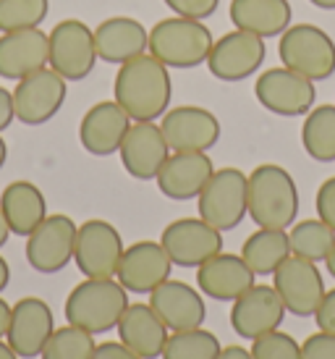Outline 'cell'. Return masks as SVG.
Segmentation results:
<instances>
[{"mask_svg":"<svg viewBox=\"0 0 335 359\" xmlns=\"http://www.w3.org/2000/svg\"><path fill=\"white\" fill-rule=\"evenodd\" d=\"M170 95H173L170 71L149 53L121 63L113 81V100L126 110L131 121L163 118L170 105Z\"/></svg>","mask_w":335,"mask_h":359,"instance_id":"cell-1","label":"cell"},{"mask_svg":"<svg viewBox=\"0 0 335 359\" xmlns=\"http://www.w3.org/2000/svg\"><path fill=\"white\" fill-rule=\"evenodd\" d=\"M247 215L259 229L288 231L299 215V189L283 165L262 163L249 173Z\"/></svg>","mask_w":335,"mask_h":359,"instance_id":"cell-2","label":"cell"},{"mask_svg":"<svg viewBox=\"0 0 335 359\" xmlns=\"http://www.w3.org/2000/svg\"><path fill=\"white\" fill-rule=\"evenodd\" d=\"M128 291L113 278H84L66 297V323L87 330L92 336L108 333L118 325L121 315L126 312Z\"/></svg>","mask_w":335,"mask_h":359,"instance_id":"cell-3","label":"cell"},{"mask_svg":"<svg viewBox=\"0 0 335 359\" xmlns=\"http://www.w3.org/2000/svg\"><path fill=\"white\" fill-rule=\"evenodd\" d=\"M212 42L215 37L205 27V21L170 16L149 29L147 50L168 69H197L207 63Z\"/></svg>","mask_w":335,"mask_h":359,"instance_id":"cell-4","label":"cell"},{"mask_svg":"<svg viewBox=\"0 0 335 359\" xmlns=\"http://www.w3.org/2000/svg\"><path fill=\"white\" fill-rule=\"evenodd\" d=\"M278 55L283 66L312 81L335 74V40L315 24H294L280 34Z\"/></svg>","mask_w":335,"mask_h":359,"instance_id":"cell-5","label":"cell"},{"mask_svg":"<svg viewBox=\"0 0 335 359\" xmlns=\"http://www.w3.org/2000/svg\"><path fill=\"white\" fill-rule=\"evenodd\" d=\"M247 181L249 176L238 168L215 170L197 197L199 218L220 233L241 226L247 218Z\"/></svg>","mask_w":335,"mask_h":359,"instance_id":"cell-6","label":"cell"},{"mask_svg":"<svg viewBox=\"0 0 335 359\" xmlns=\"http://www.w3.org/2000/svg\"><path fill=\"white\" fill-rule=\"evenodd\" d=\"M97 60L95 32L84 21L63 19L48 34V66L66 81L87 79Z\"/></svg>","mask_w":335,"mask_h":359,"instance_id":"cell-7","label":"cell"},{"mask_svg":"<svg viewBox=\"0 0 335 359\" xmlns=\"http://www.w3.org/2000/svg\"><path fill=\"white\" fill-rule=\"evenodd\" d=\"M123 239L108 220H84L76 231L74 262L84 278H116L123 257Z\"/></svg>","mask_w":335,"mask_h":359,"instance_id":"cell-8","label":"cell"},{"mask_svg":"<svg viewBox=\"0 0 335 359\" xmlns=\"http://www.w3.org/2000/svg\"><path fill=\"white\" fill-rule=\"evenodd\" d=\"M69 95V81L60 76L58 71L50 66L34 71L29 76L16 81L13 90V108H16V121L27 126H42L58 116Z\"/></svg>","mask_w":335,"mask_h":359,"instance_id":"cell-9","label":"cell"},{"mask_svg":"<svg viewBox=\"0 0 335 359\" xmlns=\"http://www.w3.org/2000/svg\"><path fill=\"white\" fill-rule=\"evenodd\" d=\"M273 289L283 299L286 312L296 318H315L317 307L325 297V280L317 262L291 255L273 273Z\"/></svg>","mask_w":335,"mask_h":359,"instance_id":"cell-10","label":"cell"},{"mask_svg":"<svg viewBox=\"0 0 335 359\" xmlns=\"http://www.w3.org/2000/svg\"><path fill=\"white\" fill-rule=\"evenodd\" d=\"M254 95L259 105L275 116L296 118L306 116L315 108L317 90L315 81L296 74V71L280 66V69H267L254 84Z\"/></svg>","mask_w":335,"mask_h":359,"instance_id":"cell-11","label":"cell"},{"mask_svg":"<svg viewBox=\"0 0 335 359\" xmlns=\"http://www.w3.org/2000/svg\"><path fill=\"white\" fill-rule=\"evenodd\" d=\"M76 231L79 226L69 215H60V212L48 215L27 236V262L45 276L60 273L74 259Z\"/></svg>","mask_w":335,"mask_h":359,"instance_id":"cell-12","label":"cell"},{"mask_svg":"<svg viewBox=\"0 0 335 359\" xmlns=\"http://www.w3.org/2000/svg\"><path fill=\"white\" fill-rule=\"evenodd\" d=\"M163 250L178 268H199L223 252V233L202 218H178L168 223L160 236Z\"/></svg>","mask_w":335,"mask_h":359,"instance_id":"cell-13","label":"cell"},{"mask_svg":"<svg viewBox=\"0 0 335 359\" xmlns=\"http://www.w3.org/2000/svg\"><path fill=\"white\" fill-rule=\"evenodd\" d=\"M265 40L252 32L233 29L212 42L207 58L210 74L220 81H244L265 63Z\"/></svg>","mask_w":335,"mask_h":359,"instance_id":"cell-14","label":"cell"},{"mask_svg":"<svg viewBox=\"0 0 335 359\" xmlns=\"http://www.w3.org/2000/svg\"><path fill=\"white\" fill-rule=\"evenodd\" d=\"M160 129L173 152H207L220 140L217 116L199 105H178L165 110Z\"/></svg>","mask_w":335,"mask_h":359,"instance_id":"cell-15","label":"cell"},{"mask_svg":"<svg viewBox=\"0 0 335 359\" xmlns=\"http://www.w3.org/2000/svg\"><path fill=\"white\" fill-rule=\"evenodd\" d=\"M283 318H286V304L278 297V291L265 283H254L231 307V328L247 341L278 330L283 325Z\"/></svg>","mask_w":335,"mask_h":359,"instance_id":"cell-16","label":"cell"},{"mask_svg":"<svg viewBox=\"0 0 335 359\" xmlns=\"http://www.w3.org/2000/svg\"><path fill=\"white\" fill-rule=\"evenodd\" d=\"M53 330H55V318L48 302L40 297H24L11 307L6 341L19 354V359H34L42 354Z\"/></svg>","mask_w":335,"mask_h":359,"instance_id":"cell-17","label":"cell"},{"mask_svg":"<svg viewBox=\"0 0 335 359\" xmlns=\"http://www.w3.org/2000/svg\"><path fill=\"white\" fill-rule=\"evenodd\" d=\"M121 163L131 179L152 181L170 155L165 134L155 121H134L121 142Z\"/></svg>","mask_w":335,"mask_h":359,"instance_id":"cell-18","label":"cell"},{"mask_svg":"<svg viewBox=\"0 0 335 359\" xmlns=\"http://www.w3.org/2000/svg\"><path fill=\"white\" fill-rule=\"evenodd\" d=\"M173 259L168 257L160 241H134L123 250L116 278L131 294H152L170 278Z\"/></svg>","mask_w":335,"mask_h":359,"instance_id":"cell-19","label":"cell"},{"mask_svg":"<svg viewBox=\"0 0 335 359\" xmlns=\"http://www.w3.org/2000/svg\"><path fill=\"white\" fill-rule=\"evenodd\" d=\"M149 307L155 309V315L163 320V325L170 333L202 328L205 318H207V307H205L202 294L184 280L173 278L160 283L158 289L149 294Z\"/></svg>","mask_w":335,"mask_h":359,"instance_id":"cell-20","label":"cell"},{"mask_svg":"<svg viewBox=\"0 0 335 359\" xmlns=\"http://www.w3.org/2000/svg\"><path fill=\"white\" fill-rule=\"evenodd\" d=\"M131 129V116L116 100H102L84 113L79 123L81 147L95 158H108L121 150V142Z\"/></svg>","mask_w":335,"mask_h":359,"instance_id":"cell-21","label":"cell"},{"mask_svg":"<svg viewBox=\"0 0 335 359\" xmlns=\"http://www.w3.org/2000/svg\"><path fill=\"white\" fill-rule=\"evenodd\" d=\"M212 173L215 165L207 152H173L163 163L155 181L160 194H165L168 200L186 202L197 200Z\"/></svg>","mask_w":335,"mask_h":359,"instance_id":"cell-22","label":"cell"},{"mask_svg":"<svg viewBox=\"0 0 335 359\" xmlns=\"http://www.w3.org/2000/svg\"><path fill=\"white\" fill-rule=\"evenodd\" d=\"M254 270L249 268L241 255L220 252L197 268L199 291L215 302H236L244 291L254 286Z\"/></svg>","mask_w":335,"mask_h":359,"instance_id":"cell-23","label":"cell"},{"mask_svg":"<svg viewBox=\"0 0 335 359\" xmlns=\"http://www.w3.org/2000/svg\"><path fill=\"white\" fill-rule=\"evenodd\" d=\"M48 66V34L37 29L3 32L0 37V79L19 81Z\"/></svg>","mask_w":335,"mask_h":359,"instance_id":"cell-24","label":"cell"},{"mask_svg":"<svg viewBox=\"0 0 335 359\" xmlns=\"http://www.w3.org/2000/svg\"><path fill=\"white\" fill-rule=\"evenodd\" d=\"M118 341L131 349L142 359H158L163 357L168 341V328L163 320L155 315V309L149 304H128L126 312L121 315L118 325Z\"/></svg>","mask_w":335,"mask_h":359,"instance_id":"cell-25","label":"cell"},{"mask_svg":"<svg viewBox=\"0 0 335 359\" xmlns=\"http://www.w3.org/2000/svg\"><path fill=\"white\" fill-rule=\"evenodd\" d=\"M149 32L144 24L131 16H113L105 19L95 29V48H97V58L105 63H126V60L137 58L142 53H147Z\"/></svg>","mask_w":335,"mask_h":359,"instance_id":"cell-26","label":"cell"},{"mask_svg":"<svg viewBox=\"0 0 335 359\" xmlns=\"http://www.w3.org/2000/svg\"><path fill=\"white\" fill-rule=\"evenodd\" d=\"M0 212L13 236H29L48 218V200L37 184L13 181L0 194Z\"/></svg>","mask_w":335,"mask_h":359,"instance_id":"cell-27","label":"cell"},{"mask_svg":"<svg viewBox=\"0 0 335 359\" xmlns=\"http://www.w3.org/2000/svg\"><path fill=\"white\" fill-rule=\"evenodd\" d=\"M231 24L236 29L252 32L257 37H280L291 27V3L288 0H231Z\"/></svg>","mask_w":335,"mask_h":359,"instance_id":"cell-28","label":"cell"},{"mask_svg":"<svg viewBox=\"0 0 335 359\" xmlns=\"http://www.w3.org/2000/svg\"><path fill=\"white\" fill-rule=\"evenodd\" d=\"M241 257H244V262H247L249 268L254 270V276H273L280 268V262L286 257H291L288 231L257 229L244 241Z\"/></svg>","mask_w":335,"mask_h":359,"instance_id":"cell-29","label":"cell"},{"mask_svg":"<svg viewBox=\"0 0 335 359\" xmlns=\"http://www.w3.org/2000/svg\"><path fill=\"white\" fill-rule=\"evenodd\" d=\"M301 144L317 163H335V105H315L306 113Z\"/></svg>","mask_w":335,"mask_h":359,"instance_id":"cell-30","label":"cell"},{"mask_svg":"<svg viewBox=\"0 0 335 359\" xmlns=\"http://www.w3.org/2000/svg\"><path fill=\"white\" fill-rule=\"evenodd\" d=\"M291 255L304 257L309 262H325L330 250L335 247V231L320 218L299 220L288 229Z\"/></svg>","mask_w":335,"mask_h":359,"instance_id":"cell-31","label":"cell"},{"mask_svg":"<svg viewBox=\"0 0 335 359\" xmlns=\"http://www.w3.org/2000/svg\"><path fill=\"white\" fill-rule=\"evenodd\" d=\"M220 341L215 333L205 328L176 330L170 333L163 349V359H217L220 354Z\"/></svg>","mask_w":335,"mask_h":359,"instance_id":"cell-32","label":"cell"},{"mask_svg":"<svg viewBox=\"0 0 335 359\" xmlns=\"http://www.w3.org/2000/svg\"><path fill=\"white\" fill-rule=\"evenodd\" d=\"M95 336L87 330L76 328V325H63L55 328L53 336L48 339L45 349H42V359H92L95 354Z\"/></svg>","mask_w":335,"mask_h":359,"instance_id":"cell-33","label":"cell"},{"mask_svg":"<svg viewBox=\"0 0 335 359\" xmlns=\"http://www.w3.org/2000/svg\"><path fill=\"white\" fill-rule=\"evenodd\" d=\"M48 11L50 0H0V32L37 29Z\"/></svg>","mask_w":335,"mask_h":359,"instance_id":"cell-34","label":"cell"},{"mask_svg":"<svg viewBox=\"0 0 335 359\" xmlns=\"http://www.w3.org/2000/svg\"><path fill=\"white\" fill-rule=\"evenodd\" d=\"M252 357L254 359H304L301 344L283 330H273L252 341Z\"/></svg>","mask_w":335,"mask_h":359,"instance_id":"cell-35","label":"cell"},{"mask_svg":"<svg viewBox=\"0 0 335 359\" xmlns=\"http://www.w3.org/2000/svg\"><path fill=\"white\" fill-rule=\"evenodd\" d=\"M168 8L176 16H186V19H207L217 11L220 0H163Z\"/></svg>","mask_w":335,"mask_h":359,"instance_id":"cell-36","label":"cell"},{"mask_svg":"<svg viewBox=\"0 0 335 359\" xmlns=\"http://www.w3.org/2000/svg\"><path fill=\"white\" fill-rule=\"evenodd\" d=\"M301 357L304 359H335V333L317 330L301 344Z\"/></svg>","mask_w":335,"mask_h":359,"instance_id":"cell-37","label":"cell"},{"mask_svg":"<svg viewBox=\"0 0 335 359\" xmlns=\"http://www.w3.org/2000/svg\"><path fill=\"white\" fill-rule=\"evenodd\" d=\"M315 208H317V218L335 231V176L320 184L315 197Z\"/></svg>","mask_w":335,"mask_h":359,"instance_id":"cell-38","label":"cell"},{"mask_svg":"<svg viewBox=\"0 0 335 359\" xmlns=\"http://www.w3.org/2000/svg\"><path fill=\"white\" fill-rule=\"evenodd\" d=\"M315 323L320 330L335 333V289L325 291V297H322V302H320V307L315 312Z\"/></svg>","mask_w":335,"mask_h":359,"instance_id":"cell-39","label":"cell"},{"mask_svg":"<svg viewBox=\"0 0 335 359\" xmlns=\"http://www.w3.org/2000/svg\"><path fill=\"white\" fill-rule=\"evenodd\" d=\"M92 359H142V357H137L131 349H126L121 341H105V344L95 346Z\"/></svg>","mask_w":335,"mask_h":359,"instance_id":"cell-40","label":"cell"},{"mask_svg":"<svg viewBox=\"0 0 335 359\" xmlns=\"http://www.w3.org/2000/svg\"><path fill=\"white\" fill-rule=\"evenodd\" d=\"M16 121V108H13V92L0 87V134Z\"/></svg>","mask_w":335,"mask_h":359,"instance_id":"cell-41","label":"cell"},{"mask_svg":"<svg viewBox=\"0 0 335 359\" xmlns=\"http://www.w3.org/2000/svg\"><path fill=\"white\" fill-rule=\"evenodd\" d=\"M217 359H254L252 357V351L244 349V346H223Z\"/></svg>","mask_w":335,"mask_h":359,"instance_id":"cell-42","label":"cell"},{"mask_svg":"<svg viewBox=\"0 0 335 359\" xmlns=\"http://www.w3.org/2000/svg\"><path fill=\"white\" fill-rule=\"evenodd\" d=\"M8 323H11V304L0 297V339L8 333Z\"/></svg>","mask_w":335,"mask_h":359,"instance_id":"cell-43","label":"cell"},{"mask_svg":"<svg viewBox=\"0 0 335 359\" xmlns=\"http://www.w3.org/2000/svg\"><path fill=\"white\" fill-rule=\"evenodd\" d=\"M11 283V268H8V262L0 257V291L6 289Z\"/></svg>","mask_w":335,"mask_h":359,"instance_id":"cell-44","label":"cell"},{"mask_svg":"<svg viewBox=\"0 0 335 359\" xmlns=\"http://www.w3.org/2000/svg\"><path fill=\"white\" fill-rule=\"evenodd\" d=\"M8 236H11V229H8V223H6V218H3V212H0V250L6 247Z\"/></svg>","mask_w":335,"mask_h":359,"instance_id":"cell-45","label":"cell"},{"mask_svg":"<svg viewBox=\"0 0 335 359\" xmlns=\"http://www.w3.org/2000/svg\"><path fill=\"white\" fill-rule=\"evenodd\" d=\"M0 359H19V354L8 346V341H6V344L0 341Z\"/></svg>","mask_w":335,"mask_h":359,"instance_id":"cell-46","label":"cell"},{"mask_svg":"<svg viewBox=\"0 0 335 359\" xmlns=\"http://www.w3.org/2000/svg\"><path fill=\"white\" fill-rule=\"evenodd\" d=\"M309 3L322 11H335V0H309Z\"/></svg>","mask_w":335,"mask_h":359,"instance_id":"cell-47","label":"cell"},{"mask_svg":"<svg viewBox=\"0 0 335 359\" xmlns=\"http://www.w3.org/2000/svg\"><path fill=\"white\" fill-rule=\"evenodd\" d=\"M325 268H327V273L335 278V247L330 250V255H327V259H325Z\"/></svg>","mask_w":335,"mask_h":359,"instance_id":"cell-48","label":"cell"},{"mask_svg":"<svg viewBox=\"0 0 335 359\" xmlns=\"http://www.w3.org/2000/svg\"><path fill=\"white\" fill-rule=\"evenodd\" d=\"M6 160H8V144H6V140L0 137V168L6 165Z\"/></svg>","mask_w":335,"mask_h":359,"instance_id":"cell-49","label":"cell"}]
</instances>
